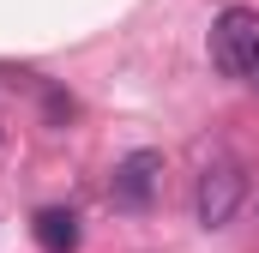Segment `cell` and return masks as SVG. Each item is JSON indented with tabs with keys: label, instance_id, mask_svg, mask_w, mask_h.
I'll use <instances>...</instances> for the list:
<instances>
[{
	"label": "cell",
	"instance_id": "cell-1",
	"mask_svg": "<svg viewBox=\"0 0 259 253\" xmlns=\"http://www.w3.org/2000/svg\"><path fill=\"white\" fill-rule=\"evenodd\" d=\"M259 61V12L253 6H223L211 24V66L223 78H247V66Z\"/></svg>",
	"mask_w": 259,
	"mask_h": 253
},
{
	"label": "cell",
	"instance_id": "cell-2",
	"mask_svg": "<svg viewBox=\"0 0 259 253\" xmlns=\"http://www.w3.org/2000/svg\"><path fill=\"white\" fill-rule=\"evenodd\" d=\"M241 199H247V175L235 169V163H211L205 175H199V193H193V211L205 229H223L235 211H241Z\"/></svg>",
	"mask_w": 259,
	"mask_h": 253
},
{
	"label": "cell",
	"instance_id": "cell-3",
	"mask_svg": "<svg viewBox=\"0 0 259 253\" xmlns=\"http://www.w3.org/2000/svg\"><path fill=\"white\" fill-rule=\"evenodd\" d=\"M157 187H163V151H133V157L115 163L109 193H115L121 211H145V205L157 199Z\"/></svg>",
	"mask_w": 259,
	"mask_h": 253
},
{
	"label": "cell",
	"instance_id": "cell-4",
	"mask_svg": "<svg viewBox=\"0 0 259 253\" xmlns=\"http://www.w3.org/2000/svg\"><path fill=\"white\" fill-rule=\"evenodd\" d=\"M36 247L42 253H72L78 247V217L66 205H42L36 211Z\"/></svg>",
	"mask_w": 259,
	"mask_h": 253
},
{
	"label": "cell",
	"instance_id": "cell-5",
	"mask_svg": "<svg viewBox=\"0 0 259 253\" xmlns=\"http://www.w3.org/2000/svg\"><path fill=\"white\" fill-rule=\"evenodd\" d=\"M247 85H253V91H259V61H253V66H247Z\"/></svg>",
	"mask_w": 259,
	"mask_h": 253
}]
</instances>
